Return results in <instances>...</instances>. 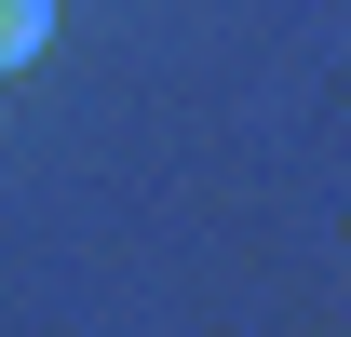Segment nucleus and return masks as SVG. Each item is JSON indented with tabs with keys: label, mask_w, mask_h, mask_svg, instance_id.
Listing matches in <instances>:
<instances>
[{
	"label": "nucleus",
	"mask_w": 351,
	"mask_h": 337,
	"mask_svg": "<svg viewBox=\"0 0 351 337\" xmlns=\"http://www.w3.org/2000/svg\"><path fill=\"white\" fill-rule=\"evenodd\" d=\"M41 41H54V0H0V68H27Z\"/></svg>",
	"instance_id": "nucleus-1"
}]
</instances>
